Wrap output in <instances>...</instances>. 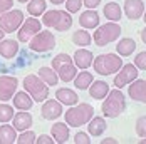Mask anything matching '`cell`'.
<instances>
[{
	"label": "cell",
	"mask_w": 146,
	"mask_h": 144,
	"mask_svg": "<svg viewBox=\"0 0 146 144\" xmlns=\"http://www.w3.org/2000/svg\"><path fill=\"white\" fill-rule=\"evenodd\" d=\"M35 132H32L30 129H25V131H20V134L17 136L15 143L19 144H35Z\"/></svg>",
	"instance_id": "32"
},
{
	"label": "cell",
	"mask_w": 146,
	"mask_h": 144,
	"mask_svg": "<svg viewBox=\"0 0 146 144\" xmlns=\"http://www.w3.org/2000/svg\"><path fill=\"white\" fill-rule=\"evenodd\" d=\"M50 3H54V5H60V3H64V0H49Z\"/></svg>",
	"instance_id": "43"
},
{
	"label": "cell",
	"mask_w": 146,
	"mask_h": 144,
	"mask_svg": "<svg viewBox=\"0 0 146 144\" xmlns=\"http://www.w3.org/2000/svg\"><path fill=\"white\" fill-rule=\"evenodd\" d=\"M139 34H141V40L146 44V29H141V32H139Z\"/></svg>",
	"instance_id": "42"
},
{
	"label": "cell",
	"mask_w": 146,
	"mask_h": 144,
	"mask_svg": "<svg viewBox=\"0 0 146 144\" xmlns=\"http://www.w3.org/2000/svg\"><path fill=\"white\" fill-rule=\"evenodd\" d=\"M136 134L139 137H146V116H139L136 119Z\"/></svg>",
	"instance_id": "35"
},
{
	"label": "cell",
	"mask_w": 146,
	"mask_h": 144,
	"mask_svg": "<svg viewBox=\"0 0 146 144\" xmlns=\"http://www.w3.org/2000/svg\"><path fill=\"white\" fill-rule=\"evenodd\" d=\"M136 40L131 39V37H123V39H119L116 44V52L117 55H121V57H129L133 55V52L136 50Z\"/></svg>",
	"instance_id": "25"
},
{
	"label": "cell",
	"mask_w": 146,
	"mask_h": 144,
	"mask_svg": "<svg viewBox=\"0 0 146 144\" xmlns=\"http://www.w3.org/2000/svg\"><path fill=\"white\" fill-rule=\"evenodd\" d=\"M17 2H20V3H27L29 0H17Z\"/></svg>",
	"instance_id": "45"
},
{
	"label": "cell",
	"mask_w": 146,
	"mask_h": 144,
	"mask_svg": "<svg viewBox=\"0 0 146 144\" xmlns=\"http://www.w3.org/2000/svg\"><path fill=\"white\" fill-rule=\"evenodd\" d=\"M64 114V122L69 126V127H81V126H86L88 121L94 116V107L88 104V102H77L74 106H69V109Z\"/></svg>",
	"instance_id": "2"
},
{
	"label": "cell",
	"mask_w": 146,
	"mask_h": 144,
	"mask_svg": "<svg viewBox=\"0 0 146 144\" xmlns=\"http://www.w3.org/2000/svg\"><path fill=\"white\" fill-rule=\"evenodd\" d=\"M17 87H19V79L15 75H0V101H10Z\"/></svg>",
	"instance_id": "12"
},
{
	"label": "cell",
	"mask_w": 146,
	"mask_h": 144,
	"mask_svg": "<svg viewBox=\"0 0 146 144\" xmlns=\"http://www.w3.org/2000/svg\"><path fill=\"white\" fill-rule=\"evenodd\" d=\"M89 96L96 101H102L106 97V94L109 92V84L106 81H92L88 87Z\"/></svg>",
	"instance_id": "22"
},
{
	"label": "cell",
	"mask_w": 146,
	"mask_h": 144,
	"mask_svg": "<svg viewBox=\"0 0 146 144\" xmlns=\"http://www.w3.org/2000/svg\"><path fill=\"white\" fill-rule=\"evenodd\" d=\"M64 3H66V10L71 15L77 14L82 7V0H64Z\"/></svg>",
	"instance_id": "34"
},
{
	"label": "cell",
	"mask_w": 146,
	"mask_h": 144,
	"mask_svg": "<svg viewBox=\"0 0 146 144\" xmlns=\"http://www.w3.org/2000/svg\"><path fill=\"white\" fill-rule=\"evenodd\" d=\"M50 67L56 71L59 81H62V82H72V79L77 74V67L74 65L72 57L67 55L66 52H60L52 59Z\"/></svg>",
	"instance_id": "4"
},
{
	"label": "cell",
	"mask_w": 146,
	"mask_h": 144,
	"mask_svg": "<svg viewBox=\"0 0 146 144\" xmlns=\"http://www.w3.org/2000/svg\"><path fill=\"white\" fill-rule=\"evenodd\" d=\"M62 104L57 99H45L40 107V116L45 121H56L62 116Z\"/></svg>",
	"instance_id": "13"
},
{
	"label": "cell",
	"mask_w": 146,
	"mask_h": 144,
	"mask_svg": "<svg viewBox=\"0 0 146 144\" xmlns=\"http://www.w3.org/2000/svg\"><path fill=\"white\" fill-rule=\"evenodd\" d=\"M108 129V124L101 116H92L88 121V134L92 137H99L104 134V131Z\"/></svg>",
	"instance_id": "20"
},
{
	"label": "cell",
	"mask_w": 146,
	"mask_h": 144,
	"mask_svg": "<svg viewBox=\"0 0 146 144\" xmlns=\"http://www.w3.org/2000/svg\"><path fill=\"white\" fill-rule=\"evenodd\" d=\"M92 59H94L92 52L88 50V49H84V47H81V49H77V50L74 52L72 62L77 69H89L91 64H92Z\"/></svg>",
	"instance_id": "16"
},
{
	"label": "cell",
	"mask_w": 146,
	"mask_h": 144,
	"mask_svg": "<svg viewBox=\"0 0 146 144\" xmlns=\"http://www.w3.org/2000/svg\"><path fill=\"white\" fill-rule=\"evenodd\" d=\"M72 42L76 45H79V47H86L89 44L92 42V37H91V34H89L86 29H77L76 32L72 34Z\"/></svg>",
	"instance_id": "31"
},
{
	"label": "cell",
	"mask_w": 146,
	"mask_h": 144,
	"mask_svg": "<svg viewBox=\"0 0 146 144\" xmlns=\"http://www.w3.org/2000/svg\"><path fill=\"white\" fill-rule=\"evenodd\" d=\"M102 14H104V17L109 22H119L121 17H123V9L119 7V3H116V2H109V3L104 5Z\"/></svg>",
	"instance_id": "26"
},
{
	"label": "cell",
	"mask_w": 146,
	"mask_h": 144,
	"mask_svg": "<svg viewBox=\"0 0 146 144\" xmlns=\"http://www.w3.org/2000/svg\"><path fill=\"white\" fill-rule=\"evenodd\" d=\"M99 22H101V18H99V14L96 12V9H88V10H84L79 15V24L86 30L96 29L99 25Z\"/></svg>",
	"instance_id": "18"
},
{
	"label": "cell",
	"mask_w": 146,
	"mask_h": 144,
	"mask_svg": "<svg viewBox=\"0 0 146 144\" xmlns=\"http://www.w3.org/2000/svg\"><path fill=\"white\" fill-rule=\"evenodd\" d=\"M3 37H5V32H3V30L0 29V40H2V39H3Z\"/></svg>",
	"instance_id": "44"
},
{
	"label": "cell",
	"mask_w": 146,
	"mask_h": 144,
	"mask_svg": "<svg viewBox=\"0 0 146 144\" xmlns=\"http://www.w3.org/2000/svg\"><path fill=\"white\" fill-rule=\"evenodd\" d=\"M12 5H14V0H0V14L12 9Z\"/></svg>",
	"instance_id": "39"
},
{
	"label": "cell",
	"mask_w": 146,
	"mask_h": 144,
	"mask_svg": "<svg viewBox=\"0 0 146 144\" xmlns=\"http://www.w3.org/2000/svg\"><path fill=\"white\" fill-rule=\"evenodd\" d=\"M128 96L131 97L133 101L145 104L146 102V81L145 79L136 77L134 81H131L128 84Z\"/></svg>",
	"instance_id": "14"
},
{
	"label": "cell",
	"mask_w": 146,
	"mask_h": 144,
	"mask_svg": "<svg viewBox=\"0 0 146 144\" xmlns=\"http://www.w3.org/2000/svg\"><path fill=\"white\" fill-rule=\"evenodd\" d=\"M56 99H57L62 106H74L79 102V96L76 94V90L67 89V87H60L56 90Z\"/></svg>",
	"instance_id": "24"
},
{
	"label": "cell",
	"mask_w": 146,
	"mask_h": 144,
	"mask_svg": "<svg viewBox=\"0 0 146 144\" xmlns=\"http://www.w3.org/2000/svg\"><path fill=\"white\" fill-rule=\"evenodd\" d=\"M74 143L76 144H91V139H89V134L88 132H77L74 136Z\"/></svg>",
	"instance_id": "37"
},
{
	"label": "cell",
	"mask_w": 146,
	"mask_h": 144,
	"mask_svg": "<svg viewBox=\"0 0 146 144\" xmlns=\"http://www.w3.org/2000/svg\"><path fill=\"white\" fill-rule=\"evenodd\" d=\"M92 81H94L92 74L88 72L86 69H82V72H77V74H76V77L72 79L76 89H79V90H88L89 84H91Z\"/></svg>",
	"instance_id": "27"
},
{
	"label": "cell",
	"mask_w": 146,
	"mask_h": 144,
	"mask_svg": "<svg viewBox=\"0 0 146 144\" xmlns=\"http://www.w3.org/2000/svg\"><path fill=\"white\" fill-rule=\"evenodd\" d=\"M19 50H20L19 40H14V39H2L0 40V57L7 59V60L15 59Z\"/></svg>",
	"instance_id": "19"
},
{
	"label": "cell",
	"mask_w": 146,
	"mask_h": 144,
	"mask_svg": "<svg viewBox=\"0 0 146 144\" xmlns=\"http://www.w3.org/2000/svg\"><path fill=\"white\" fill-rule=\"evenodd\" d=\"M134 65L138 71H146V52H139L136 57H134Z\"/></svg>",
	"instance_id": "36"
},
{
	"label": "cell",
	"mask_w": 146,
	"mask_h": 144,
	"mask_svg": "<svg viewBox=\"0 0 146 144\" xmlns=\"http://www.w3.org/2000/svg\"><path fill=\"white\" fill-rule=\"evenodd\" d=\"M22 22H24V12L19 9H9L7 12L0 14V29L5 34L17 32Z\"/></svg>",
	"instance_id": "9"
},
{
	"label": "cell",
	"mask_w": 146,
	"mask_h": 144,
	"mask_svg": "<svg viewBox=\"0 0 146 144\" xmlns=\"http://www.w3.org/2000/svg\"><path fill=\"white\" fill-rule=\"evenodd\" d=\"M50 132H52V137H54V143L59 144H66L71 137V132H69V126L66 122H56L50 126Z\"/></svg>",
	"instance_id": "21"
},
{
	"label": "cell",
	"mask_w": 146,
	"mask_h": 144,
	"mask_svg": "<svg viewBox=\"0 0 146 144\" xmlns=\"http://www.w3.org/2000/svg\"><path fill=\"white\" fill-rule=\"evenodd\" d=\"M126 96L121 92V89H109V92L106 94V97L102 99L101 104V111L104 117H109V119H116L126 111Z\"/></svg>",
	"instance_id": "1"
},
{
	"label": "cell",
	"mask_w": 146,
	"mask_h": 144,
	"mask_svg": "<svg viewBox=\"0 0 146 144\" xmlns=\"http://www.w3.org/2000/svg\"><path fill=\"white\" fill-rule=\"evenodd\" d=\"M123 10L129 20H139L145 14V2L143 0H124Z\"/></svg>",
	"instance_id": "15"
},
{
	"label": "cell",
	"mask_w": 146,
	"mask_h": 144,
	"mask_svg": "<svg viewBox=\"0 0 146 144\" xmlns=\"http://www.w3.org/2000/svg\"><path fill=\"white\" fill-rule=\"evenodd\" d=\"M42 25L54 29L57 32H67L72 27V15L67 10H59V9H52V10H45L42 14Z\"/></svg>",
	"instance_id": "3"
},
{
	"label": "cell",
	"mask_w": 146,
	"mask_h": 144,
	"mask_svg": "<svg viewBox=\"0 0 146 144\" xmlns=\"http://www.w3.org/2000/svg\"><path fill=\"white\" fill-rule=\"evenodd\" d=\"M24 90L32 97L34 102H44L49 97V86L35 74H29L24 77Z\"/></svg>",
	"instance_id": "6"
},
{
	"label": "cell",
	"mask_w": 146,
	"mask_h": 144,
	"mask_svg": "<svg viewBox=\"0 0 146 144\" xmlns=\"http://www.w3.org/2000/svg\"><path fill=\"white\" fill-rule=\"evenodd\" d=\"M39 77L44 81L47 86H57L59 84V77L57 74H56V71L52 69V67H40L39 69Z\"/></svg>",
	"instance_id": "29"
},
{
	"label": "cell",
	"mask_w": 146,
	"mask_h": 144,
	"mask_svg": "<svg viewBox=\"0 0 146 144\" xmlns=\"http://www.w3.org/2000/svg\"><path fill=\"white\" fill-rule=\"evenodd\" d=\"M15 139H17V131L14 129V126L3 122V126H0V144H14Z\"/></svg>",
	"instance_id": "28"
},
{
	"label": "cell",
	"mask_w": 146,
	"mask_h": 144,
	"mask_svg": "<svg viewBox=\"0 0 146 144\" xmlns=\"http://www.w3.org/2000/svg\"><path fill=\"white\" fill-rule=\"evenodd\" d=\"M98 5H101V0H82V7L86 9H96Z\"/></svg>",
	"instance_id": "40"
},
{
	"label": "cell",
	"mask_w": 146,
	"mask_h": 144,
	"mask_svg": "<svg viewBox=\"0 0 146 144\" xmlns=\"http://www.w3.org/2000/svg\"><path fill=\"white\" fill-rule=\"evenodd\" d=\"M121 25L117 22H108L104 25H98L96 32L92 35V40L98 47H106L108 44L116 42L121 35Z\"/></svg>",
	"instance_id": "7"
},
{
	"label": "cell",
	"mask_w": 146,
	"mask_h": 144,
	"mask_svg": "<svg viewBox=\"0 0 146 144\" xmlns=\"http://www.w3.org/2000/svg\"><path fill=\"white\" fill-rule=\"evenodd\" d=\"M94 72L99 74V75H111V74H116L121 65H123V59L117 54H101L98 57L92 59V64Z\"/></svg>",
	"instance_id": "5"
},
{
	"label": "cell",
	"mask_w": 146,
	"mask_h": 144,
	"mask_svg": "<svg viewBox=\"0 0 146 144\" xmlns=\"http://www.w3.org/2000/svg\"><path fill=\"white\" fill-rule=\"evenodd\" d=\"M12 102H14V107L19 109V111H30L32 106H34V101L25 90H15V94L12 96Z\"/></svg>",
	"instance_id": "23"
},
{
	"label": "cell",
	"mask_w": 146,
	"mask_h": 144,
	"mask_svg": "<svg viewBox=\"0 0 146 144\" xmlns=\"http://www.w3.org/2000/svg\"><path fill=\"white\" fill-rule=\"evenodd\" d=\"M29 47L32 52L37 54H49L56 49V35L50 30H39L29 40Z\"/></svg>",
	"instance_id": "8"
},
{
	"label": "cell",
	"mask_w": 146,
	"mask_h": 144,
	"mask_svg": "<svg viewBox=\"0 0 146 144\" xmlns=\"http://www.w3.org/2000/svg\"><path fill=\"white\" fill-rule=\"evenodd\" d=\"M14 107L9 104H0V122H9L14 117Z\"/></svg>",
	"instance_id": "33"
},
{
	"label": "cell",
	"mask_w": 146,
	"mask_h": 144,
	"mask_svg": "<svg viewBox=\"0 0 146 144\" xmlns=\"http://www.w3.org/2000/svg\"><path fill=\"white\" fill-rule=\"evenodd\" d=\"M45 10H47L45 0H29L27 2V12L32 17H40Z\"/></svg>",
	"instance_id": "30"
},
{
	"label": "cell",
	"mask_w": 146,
	"mask_h": 144,
	"mask_svg": "<svg viewBox=\"0 0 146 144\" xmlns=\"http://www.w3.org/2000/svg\"><path fill=\"white\" fill-rule=\"evenodd\" d=\"M39 30H42V22L37 17H32L30 15L29 18H24L22 25L17 29V40L19 42H24V44L29 42Z\"/></svg>",
	"instance_id": "10"
},
{
	"label": "cell",
	"mask_w": 146,
	"mask_h": 144,
	"mask_svg": "<svg viewBox=\"0 0 146 144\" xmlns=\"http://www.w3.org/2000/svg\"><path fill=\"white\" fill-rule=\"evenodd\" d=\"M101 144H117V141L114 137H106V139H101Z\"/></svg>",
	"instance_id": "41"
},
{
	"label": "cell",
	"mask_w": 146,
	"mask_h": 144,
	"mask_svg": "<svg viewBox=\"0 0 146 144\" xmlns=\"http://www.w3.org/2000/svg\"><path fill=\"white\" fill-rule=\"evenodd\" d=\"M12 124H14L15 131H25L30 129L32 124H34V117L30 112L27 111H20V112H14V117H12Z\"/></svg>",
	"instance_id": "17"
},
{
	"label": "cell",
	"mask_w": 146,
	"mask_h": 144,
	"mask_svg": "<svg viewBox=\"0 0 146 144\" xmlns=\"http://www.w3.org/2000/svg\"><path fill=\"white\" fill-rule=\"evenodd\" d=\"M138 75H139V71L136 69L134 64H123L121 69H119V71L116 72V75H114L113 84H114L117 89H123L124 86H128L131 81H134Z\"/></svg>",
	"instance_id": "11"
},
{
	"label": "cell",
	"mask_w": 146,
	"mask_h": 144,
	"mask_svg": "<svg viewBox=\"0 0 146 144\" xmlns=\"http://www.w3.org/2000/svg\"><path fill=\"white\" fill-rule=\"evenodd\" d=\"M35 144H54V139L49 134H40L39 137H35Z\"/></svg>",
	"instance_id": "38"
}]
</instances>
